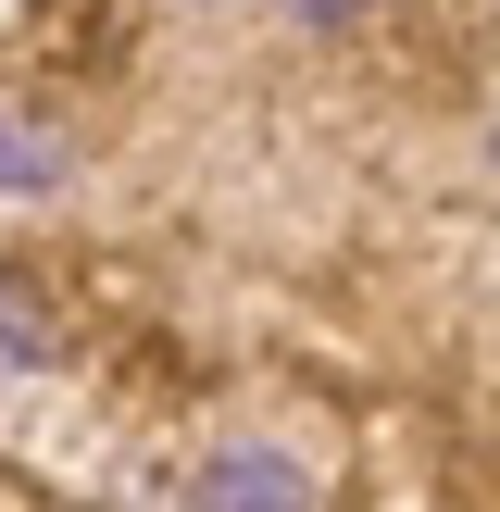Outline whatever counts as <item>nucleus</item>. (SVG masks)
I'll return each mask as SVG.
<instances>
[{
  "label": "nucleus",
  "instance_id": "obj_2",
  "mask_svg": "<svg viewBox=\"0 0 500 512\" xmlns=\"http://www.w3.org/2000/svg\"><path fill=\"white\" fill-rule=\"evenodd\" d=\"M50 350H63V313L38 300V263H0V363L50 375Z\"/></svg>",
  "mask_w": 500,
  "mask_h": 512
},
{
  "label": "nucleus",
  "instance_id": "obj_3",
  "mask_svg": "<svg viewBox=\"0 0 500 512\" xmlns=\"http://www.w3.org/2000/svg\"><path fill=\"white\" fill-rule=\"evenodd\" d=\"M75 175V150L50 138V125H25V113H0V200H50Z\"/></svg>",
  "mask_w": 500,
  "mask_h": 512
},
{
  "label": "nucleus",
  "instance_id": "obj_4",
  "mask_svg": "<svg viewBox=\"0 0 500 512\" xmlns=\"http://www.w3.org/2000/svg\"><path fill=\"white\" fill-rule=\"evenodd\" d=\"M275 13H300V25H363L375 0H275Z\"/></svg>",
  "mask_w": 500,
  "mask_h": 512
},
{
  "label": "nucleus",
  "instance_id": "obj_1",
  "mask_svg": "<svg viewBox=\"0 0 500 512\" xmlns=\"http://www.w3.org/2000/svg\"><path fill=\"white\" fill-rule=\"evenodd\" d=\"M200 512H313V475L288 450H213L200 463Z\"/></svg>",
  "mask_w": 500,
  "mask_h": 512
}]
</instances>
